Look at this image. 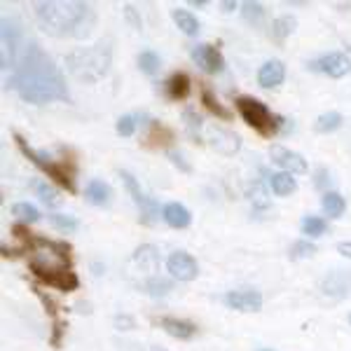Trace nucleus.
Returning a JSON list of instances; mask_svg holds the SVG:
<instances>
[{
  "label": "nucleus",
  "mask_w": 351,
  "mask_h": 351,
  "mask_svg": "<svg viewBox=\"0 0 351 351\" xmlns=\"http://www.w3.org/2000/svg\"><path fill=\"white\" fill-rule=\"evenodd\" d=\"M10 87H14L28 104H49V101L71 99L61 71L36 43L26 47L24 59L16 68Z\"/></svg>",
  "instance_id": "nucleus-1"
},
{
  "label": "nucleus",
  "mask_w": 351,
  "mask_h": 351,
  "mask_svg": "<svg viewBox=\"0 0 351 351\" xmlns=\"http://www.w3.org/2000/svg\"><path fill=\"white\" fill-rule=\"evenodd\" d=\"M36 19L47 36H73L84 38L94 26V12L87 3L80 0H49L38 3Z\"/></svg>",
  "instance_id": "nucleus-2"
},
{
  "label": "nucleus",
  "mask_w": 351,
  "mask_h": 351,
  "mask_svg": "<svg viewBox=\"0 0 351 351\" xmlns=\"http://www.w3.org/2000/svg\"><path fill=\"white\" fill-rule=\"evenodd\" d=\"M112 61L108 43H96L92 47H80L66 56V68L73 77L82 82H99L106 77Z\"/></svg>",
  "instance_id": "nucleus-3"
},
{
  "label": "nucleus",
  "mask_w": 351,
  "mask_h": 351,
  "mask_svg": "<svg viewBox=\"0 0 351 351\" xmlns=\"http://www.w3.org/2000/svg\"><path fill=\"white\" fill-rule=\"evenodd\" d=\"M157 271H160V251H157L152 243H143L134 251V256L127 263V276L143 288L148 281L157 279Z\"/></svg>",
  "instance_id": "nucleus-4"
},
{
  "label": "nucleus",
  "mask_w": 351,
  "mask_h": 351,
  "mask_svg": "<svg viewBox=\"0 0 351 351\" xmlns=\"http://www.w3.org/2000/svg\"><path fill=\"white\" fill-rule=\"evenodd\" d=\"M16 145H19V150L24 152V155L36 164L38 169H43L45 173L49 176V178H54L59 185H64L68 192H75V178H73V171H68L66 164H59V162H52L49 157H45L43 152H36L33 148H28L26 141L21 138V136H14Z\"/></svg>",
  "instance_id": "nucleus-5"
},
{
  "label": "nucleus",
  "mask_w": 351,
  "mask_h": 351,
  "mask_svg": "<svg viewBox=\"0 0 351 351\" xmlns=\"http://www.w3.org/2000/svg\"><path fill=\"white\" fill-rule=\"evenodd\" d=\"M237 108H239L243 122L251 124L253 129H258L260 134H271L279 127L263 101L251 99V96H239V99H237Z\"/></svg>",
  "instance_id": "nucleus-6"
},
{
  "label": "nucleus",
  "mask_w": 351,
  "mask_h": 351,
  "mask_svg": "<svg viewBox=\"0 0 351 351\" xmlns=\"http://www.w3.org/2000/svg\"><path fill=\"white\" fill-rule=\"evenodd\" d=\"M31 269L36 271V276H40L43 281H47L49 286L59 288V291H75L77 284H80L77 276L66 267H49V265L31 263Z\"/></svg>",
  "instance_id": "nucleus-7"
},
{
  "label": "nucleus",
  "mask_w": 351,
  "mask_h": 351,
  "mask_svg": "<svg viewBox=\"0 0 351 351\" xmlns=\"http://www.w3.org/2000/svg\"><path fill=\"white\" fill-rule=\"evenodd\" d=\"M122 180H124V188L129 190V195H132V199L136 202V206L141 208V218H143V223H155L157 218V204L150 199V197L143 195V190L138 188V183H136V178L129 171H122Z\"/></svg>",
  "instance_id": "nucleus-8"
},
{
  "label": "nucleus",
  "mask_w": 351,
  "mask_h": 351,
  "mask_svg": "<svg viewBox=\"0 0 351 351\" xmlns=\"http://www.w3.org/2000/svg\"><path fill=\"white\" fill-rule=\"evenodd\" d=\"M0 40H3V49H0V64L8 71L14 68V54H16V43H19V28L12 19L5 16L3 19V31H0Z\"/></svg>",
  "instance_id": "nucleus-9"
},
{
  "label": "nucleus",
  "mask_w": 351,
  "mask_h": 351,
  "mask_svg": "<svg viewBox=\"0 0 351 351\" xmlns=\"http://www.w3.org/2000/svg\"><path fill=\"white\" fill-rule=\"evenodd\" d=\"M311 71H321L330 77H344L351 71V59L342 52H332V54H326V56H321V59H316L314 64H311Z\"/></svg>",
  "instance_id": "nucleus-10"
},
{
  "label": "nucleus",
  "mask_w": 351,
  "mask_h": 351,
  "mask_svg": "<svg viewBox=\"0 0 351 351\" xmlns=\"http://www.w3.org/2000/svg\"><path fill=\"white\" fill-rule=\"evenodd\" d=\"M167 267H169V271H171L173 279H178V281H192L197 276V271H199L195 258H192L190 253H185V251L171 253L169 260H167Z\"/></svg>",
  "instance_id": "nucleus-11"
},
{
  "label": "nucleus",
  "mask_w": 351,
  "mask_h": 351,
  "mask_svg": "<svg viewBox=\"0 0 351 351\" xmlns=\"http://www.w3.org/2000/svg\"><path fill=\"white\" fill-rule=\"evenodd\" d=\"M269 155H271V162L279 164V167H284L288 173H304L307 171V162H304V157L284 148V145H271Z\"/></svg>",
  "instance_id": "nucleus-12"
},
{
  "label": "nucleus",
  "mask_w": 351,
  "mask_h": 351,
  "mask_svg": "<svg viewBox=\"0 0 351 351\" xmlns=\"http://www.w3.org/2000/svg\"><path fill=\"white\" fill-rule=\"evenodd\" d=\"M223 302L237 311H258L263 307V295L258 291H230Z\"/></svg>",
  "instance_id": "nucleus-13"
},
{
  "label": "nucleus",
  "mask_w": 351,
  "mask_h": 351,
  "mask_svg": "<svg viewBox=\"0 0 351 351\" xmlns=\"http://www.w3.org/2000/svg\"><path fill=\"white\" fill-rule=\"evenodd\" d=\"M192 59H195L197 66L206 73H220L225 68L223 56H220L218 49L211 47V45H197V47H192Z\"/></svg>",
  "instance_id": "nucleus-14"
},
{
  "label": "nucleus",
  "mask_w": 351,
  "mask_h": 351,
  "mask_svg": "<svg viewBox=\"0 0 351 351\" xmlns=\"http://www.w3.org/2000/svg\"><path fill=\"white\" fill-rule=\"evenodd\" d=\"M208 141H211L213 148H216L218 152H223V155H234L241 145L239 136L228 132V129H220V127L208 129Z\"/></svg>",
  "instance_id": "nucleus-15"
},
{
  "label": "nucleus",
  "mask_w": 351,
  "mask_h": 351,
  "mask_svg": "<svg viewBox=\"0 0 351 351\" xmlns=\"http://www.w3.org/2000/svg\"><path fill=\"white\" fill-rule=\"evenodd\" d=\"M284 77H286V66L276 59L267 61V64L260 68V73H258V82H260V87H265V89L279 87V84L284 82Z\"/></svg>",
  "instance_id": "nucleus-16"
},
{
  "label": "nucleus",
  "mask_w": 351,
  "mask_h": 351,
  "mask_svg": "<svg viewBox=\"0 0 351 351\" xmlns=\"http://www.w3.org/2000/svg\"><path fill=\"white\" fill-rule=\"evenodd\" d=\"M160 326L171 337H178V339H190V337L197 335V326L195 324L183 321V319H173V316H164V319H160Z\"/></svg>",
  "instance_id": "nucleus-17"
},
{
  "label": "nucleus",
  "mask_w": 351,
  "mask_h": 351,
  "mask_svg": "<svg viewBox=\"0 0 351 351\" xmlns=\"http://www.w3.org/2000/svg\"><path fill=\"white\" fill-rule=\"evenodd\" d=\"M351 288V276H347L344 271H332L326 276L324 281V291L332 298H344Z\"/></svg>",
  "instance_id": "nucleus-18"
},
{
  "label": "nucleus",
  "mask_w": 351,
  "mask_h": 351,
  "mask_svg": "<svg viewBox=\"0 0 351 351\" xmlns=\"http://www.w3.org/2000/svg\"><path fill=\"white\" fill-rule=\"evenodd\" d=\"M192 92V82L185 73H173L171 77L167 80V96L173 101L178 99H188Z\"/></svg>",
  "instance_id": "nucleus-19"
},
{
  "label": "nucleus",
  "mask_w": 351,
  "mask_h": 351,
  "mask_svg": "<svg viewBox=\"0 0 351 351\" xmlns=\"http://www.w3.org/2000/svg\"><path fill=\"white\" fill-rule=\"evenodd\" d=\"M164 220H167V225H171V228H176V230H180V228H188L190 225V220H192V216H190V211L188 208L183 206V204H167L164 206Z\"/></svg>",
  "instance_id": "nucleus-20"
},
{
  "label": "nucleus",
  "mask_w": 351,
  "mask_h": 351,
  "mask_svg": "<svg viewBox=\"0 0 351 351\" xmlns=\"http://www.w3.org/2000/svg\"><path fill=\"white\" fill-rule=\"evenodd\" d=\"M84 195H87V199L96 204V206H104V204L110 202V188L104 183V180H89Z\"/></svg>",
  "instance_id": "nucleus-21"
},
{
  "label": "nucleus",
  "mask_w": 351,
  "mask_h": 351,
  "mask_svg": "<svg viewBox=\"0 0 351 351\" xmlns=\"http://www.w3.org/2000/svg\"><path fill=\"white\" fill-rule=\"evenodd\" d=\"M171 16L185 36H197V33H199V21H197L190 12H185V10H173Z\"/></svg>",
  "instance_id": "nucleus-22"
},
{
  "label": "nucleus",
  "mask_w": 351,
  "mask_h": 351,
  "mask_svg": "<svg viewBox=\"0 0 351 351\" xmlns=\"http://www.w3.org/2000/svg\"><path fill=\"white\" fill-rule=\"evenodd\" d=\"M298 188V183H295V178H293V173H288V171H281V173H274L271 176V190L276 192V195H291V192H295Z\"/></svg>",
  "instance_id": "nucleus-23"
},
{
  "label": "nucleus",
  "mask_w": 351,
  "mask_h": 351,
  "mask_svg": "<svg viewBox=\"0 0 351 351\" xmlns=\"http://www.w3.org/2000/svg\"><path fill=\"white\" fill-rule=\"evenodd\" d=\"M324 211L328 213V216L332 218H339L344 213V208H347V204H344V197L337 195V192H326L324 195Z\"/></svg>",
  "instance_id": "nucleus-24"
},
{
  "label": "nucleus",
  "mask_w": 351,
  "mask_h": 351,
  "mask_svg": "<svg viewBox=\"0 0 351 351\" xmlns=\"http://www.w3.org/2000/svg\"><path fill=\"white\" fill-rule=\"evenodd\" d=\"M295 16H279V19L271 24V36L276 38V40H284L286 36H291L293 31H295Z\"/></svg>",
  "instance_id": "nucleus-25"
},
{
  "label": "nucleus",
  "mask_w": 351,
  "mask_h": 351,
  "mask_svg": "<svg viewBox=\"0 0 351 351\" xmlns=\"http://www.w3.org/2000/svg\"><path fill=\"white\" fill-rule=\"evenodd\" d=\"M339 124H342V115H339V112H324V115L316 120L314 129L319 134H328V132H335V129H339Z\"/></svg>",
  "instance_id": "nucleus-26"
},
{
  "label": "nucleus",
  "mask_w": 351,
  "mask_h": 351,
  "mask_svg": "<svg viewBox=\"0 0 351 351\" xmlns=\"http://www.w3.org/2000/svg\"><path fill=\"white\" fill-rule=\"evenodd\" d=\"M202 104L206 106V108L211 110L216 117H220V120H230V110L218 104V99L211 94V89H206V87L202 89Z\"/></svg>",
  "instance_id": "nucleus-27"
},
{
  "label": "nucleus",
  "mask_w": 351,
  "mask_h": 351,
  "mask_svg": "<svg viewBox=\"0 0 351 351\" xmlns=\"http://www.w3.org/2000/svg\"><path fill=\"white\" fill-rule=\"evenodd\" d=\"M12 213L19 220H24V223H38V220H40V211H38V208L33 206V204H26V202L14 204Z\"/></svg>",
  "instance_id": "nucleus-28"
},
{
  "label": "nucleus",
  "mask_w": 351,
  "mask_h": 351,
  "mask_svg": "<svg viewBox=\"0 0 351 351\" xmlns=\"http://www.w3.org/2000/svg\"><path fill=\"white\" fill-rule=\"evenodd\" d=\"M36 192H38V197L47 204V206H59V204H61V195L49 183H43V180H40V183H36Z\"/></svg>",
  "instance_id": "nucleus-29"
},
{
  "label": "nucleus",
  "mask_w": 351,
  "mask_h": 351,
  "mask_svg": "<svg viewBox=\"0 0 351 351\" xmlns=\"http://www.w3.org/2000/svg\"><path fill=\"white\" fill-rule=\"evenodd\" d=\"M326 220H321V218H314V216H307V218H302V232L304 234H309V237H321V234H326Z\"/></svg>",
  "instance_id": "nucleus-30"
},
{
  "label": "nucleus",
  "mask_w": 351,
  "mask_h": 351,
  "mask_svg": "<svg viewBox=\"0 0 351 351\" xmlns=\"http://www.w3.org/2000/svg\"><path fill=\"white\" fill-rule=\"evenodd\" d=\"M143 291L148 293L152 298H160V295H167L169 291H171V281L162 279V276H157V279L148 281V284L143 286Z\"/></svg>",
  "instance_id": "nucleus-31"
},
{
  "label": "nucleus",
  "mask_w": 351,
  "mask_h": 351,
  "mask_svg": "<svg viewBox=\"0 0 351 351\" xmlns=\"http://www.w3.org/2000/svg\"><path fill=\"white\" fill-rule=\"evenodd\" d=\"M138 66L143 73H148V75H155L157 71H160V56L155 52H143L138 56Z\"/></svg>",
  "instance_id": "nucleus-32"
},
{
  "label": "nucleus",
  "mask_w": 351,
  "mask_h": 351,
  "mask_svg": "<svg viewBox=\"0 0 351 351\" xmlns=\"http://www.w3.org/2000/svg\"><path fill=\"white\" fill-rule=\"evenodd\" d=\"M49 223L61 232H75L77 230V220L73 216H64V213H54V216H49Z\"/></svg>",
  "instance_id": "nucleus-33"
},
{
  "label": "nucleus",
  "mask_w": 351,
  "mask_h": 351,
  "mask_svg": "<svg viewBox=\"0 0 351 351\" xmlns=\"http://www.w3.org/2000/svg\"><path fill=\"white\" fill-rule=\"evenodd\" d=\"M183 120H185V124H188V134L192 136L195 141H199V132H202V117L197 115L195 110H185L183 112Z\"/></svg>",
  "instance_id": "nucleus-34"
},
{
  "label": "nucleus",
  "mask_w": 351,
  "mask_h": 351,
  "mask_svg": "<svg viewBox=\"0 0 351 351\" xmlns=\"http://www.w3.org/2000/svg\"><path fill=\"white\" fill-rule=\"evenodd\" d=\"M316 253V246L309 241H298L291 246V260H302V258H311Z\"/></svg>",
  "instance_id": "nucleus-35"
},
{
  "label": "nucleus",
  "mask_w": 351,
  "mask_h": 351,
  "mask_svg": "<svg viewBox=\"0 0 351 351\" xmlns=\"http://www.w3.org/2000/svg\"><path fill=\"white\" fill-rule=\"evenodd\" d=\"M263 14H265V10H263V5L260 3H243V16H246V21H258L263 19Z\"/></svg>",
  "instance_id": "nucleus-36"
},
{
  "label": "nucleus",
  "mask_w": 351,
  "mask_h": 351,
  "mask_svg": "<svg viewBox=\"0 0 351 351\" xmlns=\"http://www.w3.org/2000/svg\"><path fill=\"white\" fill-rule=\"evenodd\" d=\"M251 199H253V206H258V208H267V206H269L267 192L263 190V185H260V183L253 185V190H251Z\"/></svg>",
  "instance_id": "nucleus-37"
},
{
  "label": "nucleus",
  "mask_w": 351,
  "mask_h": 351,
  "mask_svg": "<svg viewBox=\"0 0 351 351\" xmlns=\"http://www.w3.org/2000/svg\"><path fill=\"white\" fill-rule=\"evenodd\" d=\"M134 129H136V120L132 115H124V117L117 120V134H120V136H132Z\"/></svg>",
  "instance_id": "nucleus-38"
},
{
  "label": "nucleus",
  "mask_w": 351,
  "mask_h": 351,
  "mask_svg": "<svg viewBox=\"0 0 351 351\" xmlns=\"http://www.w3.org/2000/svg\"><path fill=\"white\" fill-rule=\"evenodd\" d=\"M169 157L173 160L176 167H180L183 171H190V164H185V162H183V155H180V152H169Z\"/></svg>",
  "instance_id": "nucleus-39"
},
{
  "label": "nucleus",
  "mask_w": 351,
  "mask_h": 351,
  "mask_svg": "<svg viewBox=\"0 0 351 351\" xmlns=\"http://www.w3.org/2000/svg\"><path fill=\"white\" fill-rule=\"evenodd\" d=\"M115 324L117 326H124V330H129V328H134V321L132 319H129V316H117V319H115Z\"/></svg>",
  "instance_id": "nucleus-40"
},
{
  "label": "nucleus",
  "mask_w": 351,
  "mask_h": 351,
  "mask_svg": "<svg viewBox=\"0 0 351 351\" xmlns=\"http://www.w3.org/2000/svg\"><path fill=\"white\" fill-rule=\"evenodd\" d=\"M337 251L342 253V256L351 258V241H342V243H337Z\"/></svg>",
  "instance_id": "nucleus-41"
},
{
  "label": "nucleus",
  "mask_w": 351,
  "mask_h": 351,
  "mask_svg": "<svg viewBox=\"0 0 351 351\" xmlns=\"http://www.w3.org/2000/svg\"><path fill=\"white\" fill-rule=\"evenodd\" d=\"M316 176H319V178H316V185H319V188H321V185H326V180H328V178H326V176H328V173H326V169H321V171L316 173Z\"/></svg>",
  "instance_id": "nucleus-42"
},
{
  "label": "nucleus",
  "mask_w": 351,
  "mask_h": 351,
  "mask_svg": "<svg viewBox=\"0 0 351 351\" xmlns=\"http://www.w3.org/2000/svg\"><path fill=\"white\" fill-rule=\"evenodd\" d=\"M223 8H225V10H228V12H232V10H234V8H237V5H234V3H230V0H228V3H223Z\"/></svg>",
  "instance_id": "nucleus-43"
},
{
  "label": "nucleus",
  "mask_w": 351,
  "mask_h": 351,
  "mask_svg": "<svg viewBox=\"0 0 351 351\" xmlns=\"http://www.w3.org/2000/svg\"><path fill=\"white\" fill-rule=\"evenodd\" d=\"M190 5H195V8H202L204 0H190Z\"/></svg>",
  "instance_id": "nucleus-44"
},
{
  "label": "nucleus",
  "mask_w": 351,
  "mask_h": 351,
  "mask_svg": "<svg viewBox=\"0 0 351 351\" xmlns=\"http://www.w3.org/2000/svg\"><path fill=\"white\" fill-rule=\"evenodd\" d=\"M265 351H267V349H265Z\"/></svg>",
  "instance_id": "nucleus-45"
}]
</instances>
